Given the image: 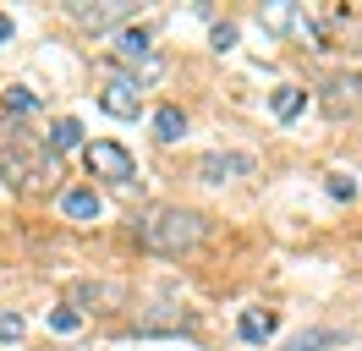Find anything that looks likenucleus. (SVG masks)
I'll return each instance as SVG.
<instances>
[{"label":"nucleus","instance_id":"f257e3e1","mask_svg":"<svg viewBox=\"0 0 362 351\" xmlns=\"http://www.w3.org/2000/svg\"><path fill=\"white\" fill-rule=\"evenodd\" d=\"M132 236L137 247H148L159 258H181L209 236V219L198 209H187V203H154V209H143L132 219Z\"/></svg>","mask_w":362,"mask_h":351},{"label":"nucleus","instance_id":"20e7f679","mask_svg":"<svg viewBox=\"0 0 362 351\" xmlns=\"http://www.w3.org/2000/svg\"><path fill=\"white\" fill-rule=\"evenodd\" d=\"M258 171V159L242 149H209L198 154V165H192V176L204 181V187H230V181H247V176Z\"/></svg>","mask_w":362,"mask_h":351},{"label":"nucleus","instance_id":"f8f14e48","mask_svg":"<svg viewBox=\"0 0 362 351\" xmlns=\"http://www.w3.org/2000/svg\"><path fill=\"white\" fill-rule=\"evenodd\" d=\"M242 340H252V346H264V340H269L274 329H280V318H274V313H264V307H247V313H242Z\"/></svg>","mask_w":362,"mask_h":351},{"label":"nucleus","instance_id":"423d86ee","mask_svg":"<svg viewBox=\"0 0 362 351\" xmlns=\"http://www.w3.org/2000/svg\"><path fill=\"white\" fill-rule=\"evenodd\" d=\"M49 165H55V159H49ZM0 176L17 181V187H39V181H45V159L28 154V132H11V137L0 143Z\"/></svg>","mask_w":362,"mask_h":351},{"label":"nucleus","instance_id":"6e6552de","mask_svg":"<svg viewBox=\"0 0 362 351\" xmlns=\"http://www.w3.org/2000/svg\"><path fill=\"white\" fill-rule=\"evenodd\" d=\"M99 105L110 110L115 121H137V115H143V88H137L132 77H115V83L99 93Z\"/></svg>","mask_w":362,"mask_h":351},{"label":"nucleus","instance_id":"dca6fc26","mask_svg":"<svg viewBox=\"0 0 362 351\" xmlns=\"http://www.w3.org/2000/svg\"><path fill=\"white\" fill-rule=\"evenodd\" d=\"M264 22H269L274 33H286V28H296V22H302V6H291V0H280V6H264Z\"/></svg>","mask_w":362,"mask_h":351},{"label":"nucleus","instance_id":"4be33fe9","mask_svg":"<svg viewBox=\"0 0 362 351\" xmlns=\"http://www.w3.org/2000/svg\"><path fill=\"white\" fill-rule=\"evenodd\" d=\"M230 44H236V28H230V22H220V28H214V50H230Z\"/></svg>","mask_w":362,"mask_h":351},{"label":"nucleus","instance_id":"a211bd4d","mask_svg":"<svg viewBox=\"0 0 362 351\" xmlns=\"http://www.w3.org/2000/svg\"><path fill=\"white\" fill-rule=\"evenodd\" d=\"M49 329H61V335H77V329H83V313H71V307H55V313H49Z\"/></svg>","mask_w":362,"mask_h":351},{"label":"nucleus","instance_id":"39448f33","mask_svg":"<svg viewBox=\"0 0 362 351\" xmlns=\"http://www.w3.org/2000/svg\"><path fill=\"white\" fill-rule=\"evenodd\" d=\"M66 17L83 33H110V28H127L137 17V0H71Z\"/></svg>","mask_w":362,"mask_h":351},{"label":"nucleus","instance_id":"aec40b11","mask_svg":"<svg viewBox=\"0 0 362 351\" xmlns=\"http://www.w3.org/2000/svg\"><path fill=\"white\" fill-rule=\"evenodd\" d=\"M329 197H340V203L357 197V181H351V176H329Z\"/></svg>","mask_w":362,"mask_h":351},{"label":"nucleus","instance_id":"4468645a","mask_svg":"<svg viewBox=\"0 0 362 351\" xmlns=\"http://www.w3.org/2000/svg\"><path fill=\"white\" fill-rule=\"evenodd\" d=\"M269 105H274V115H280V121H296V115L308 110V93L286 83V88H274V99H269Z\"/></svg>","mask_w":362,"mask_h":351},{"label":"nucleus","instance_id":"5701e85b","mask_svg":"<svg viewBox=\"0 0 362 351\" xmlns=\"http://www.w3.org/2000/svg\"><path fill=\"white\" fill-rule=\"evenodd\" d=\"M11 39V17H0V44Z\"/></svg>","mask_w":362,"mask_h":351},{"label":"nucleus","instance_id":"ddd939ff","mask_svg":"<svg viewBox=\"0 0 362 351\" xmlns=\"http://www.w3.org/2000/svg\"><path fill=\"white\" fill-rule=\"evenodd\" d=\"M154 137H159V143H181V137H187V115H181L176 105H165L154 115Z\"/></svg>","mask_w":362,"mask_h":351},{"label":"nucleus","instance_id":"f3484780","mask_svg":"<svg viewBox=\"0 0 362 351\" xmlns=\"http://www.w3.org/2000/svg\"><path fill=\"white\" fill-rule=\"evenodd\" d=\"M329 340H340L335 329H308V335H296L291 346H280V351H324Z\"/></svg>","mask_w":362,"mask_h":351},{"label":"nucleus","instance_id":"f03ea898","mask_svg":"<svg viewBox=\"0 0 362 351\" xmlns=\"http://www.w3.org/2000/svg\"><path fill=\"white\" fill-rule=\"evenodd\" d=\"M318 110H324L329 121L362 115V71L357 66H340V71H329V77L318 83Z\"/></svg>","mask_w":362,"mask_h":351},{"label":"nucleus","instance_id":"412c9836","mask_svg":"<svg viewBox=\"0 0 362 351\" xmlns=\"http://www.w3.org/2000/svg\"><path fill=\"white\" fill-rule=\"evenodd\" d=\"M0 340H23V318L17 313H0Z\"/></svg>","mask_w":362,"mask_h":351},{"label":"nucleus","instance_id":"0eeeda50","mask_svg":"<svg viewBox=\"0 0 362 351\" xmlns=\"http://www.w3.org/2000/svg\"><path fill=\"white\" fill-rule=\"evenodd\" d=\"M115 55L132 66L143 83H148V77H159V55L148 50V33H143V28H121V33H115ZM137 77H132V83H137Z\"/></svg>","mask_w":362,"mask_h":351},{"label":"nucleus","instance_id":"7ed1b4c3","mask_svg":"<svg viewBox=\"0 0 362 351\" xmlns=\"http://www.w3.org/2000/svg\"><path fill=\"white\" fill-rule=\"evenodd\" d=\"M83 159H88L93 181H110V187H132L137 181V159L121 143H110V137H93L88 149H83Z\"/></svg>","mask_w":362,"mask_h":351},{"label":"nucleus","instance_id":"9b49d317","mask_svg":"<svg viewBox=\"0 0 362 351\" xmlns=\"http://www.w3.org/2000/svg\"><path fill=\"white\" fill-rule=\"evenodd\" d=\"M99 209H105V203H99L93 187H66V192H61V214L66 219H99Z\"/></svg>","mask_w":362,"mask_h":351},{"label":"nucleus","instance_id":"1a4fd4ad","mask_svg":"<svg viewBox=\"0 0 362 351\" xmlns=\"http://www.w3.org/2000/svg\"><path fill=\"white\" fill-rule=\"evenodd\" d=\"M187 329H192V313L181 307H148L137 318V335H187Z\"/></svg>","mask_w":362,"mask_h":351},{"label":"nucleus","instance_id":"6ab92c4d","mask_svg":"<svg viewBox=\"0 0 362 351\" xmlns=\"http://www.w3.org/2000/svg\"><path fill=\"white\" fill-rule=\"evenodd\" d=\"M6 110H39V99H33V93H28V88H6Z\"/></svg>","mask_w":362,"mask_h":351},{"label":"nucleus","instance_id":"2eb2a0df","mask_svg":"<svg viewBox=\"0 0 362 351\" xmlns=\"http://www.w3.org/2000/svg\"><path fill=\"white\" fill-rule=\"evenodd\" d=\"M77 143H83V121L61 115V121L49 127V154H61V149H77Z\"/></svg>","mask_w":362,"mask_h":351},{"label":"nucleus","instance_id":"9d476101","mask_svg":"<svg viewBox=\"0 0 362 351\" xmlns=\"http://www.w3.org/2000/svg\"><path fill=\"white\" fill-rule=\"evenodd\" d=\"M71 313H83V307H121V285H93V280H77L71 285Z\"/></svg>","mask_w":362,"mask_h":351}]
</instances>
